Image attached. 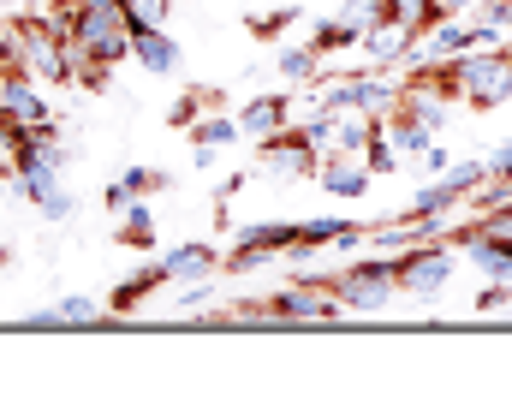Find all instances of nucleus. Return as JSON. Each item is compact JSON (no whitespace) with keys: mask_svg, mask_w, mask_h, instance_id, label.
Instances as JSON below:
<instances>
[{"mask_svg":"<svg viewBox=\"0 0 512 417\" xmlns=\"http://www.w3.org/2000/svg\"><path fill=\"white\" fill-rule=\"evenodd\" d=\"M126 0H72V54H78V90H108L114 72L131 60Z\"/></svg>","mask_w":512,"mask_h":417,"instance_id":"obj_1","label":"nucleus"},{"mask_svg":"<svg viewBox=\"0 0 512 417\" xmlns=\"http://www.w3.org/2000/svg\"><path fill=\"white\" fill-rule=\"evenodd\" d=\"M12 42H18V66L36 72L42 84H78L72 36H66V24H54L48 12H24V18L12 24Z\"/></svg>","mask_w":512,"mask_h":417,"instance_id":"obj_2","label":"nucleus"},{"mask_svg":"<svg viewBox=\"0 0 512 417\" xmlns=\"http://www.w3.org/2000/svg\"><path fill=\"white\" fill-rule=\"evenodd\" d=\"M322 280L340 292L346 316H352V310H358V316H376V310H387L393 298H405V292H399V257H393V251L358 257L346 275H322Z\"/></svg>","mask_w":512,"mask_h":417,"instance_id":"obj_3","label":"nucleus"},{"mask_svg":"<svg viewBox=\"0 0 512 417\" xmlns=\"http://www.w3.org/2000/svg\"><path fill=\"white\" fill-rule=\"evenodd\" d=\"M310 108H328V114H370V120H387L393 108H399V84L376 72V66H364V72H346V78H334V84H322L316 96H310Z\"/></svg>","mask_w":512,"mask_h":417,"instance_id":"obj_4","label":"nucleus"},{"mask_svg":"<svg viewBox=\"0 0 512 417\" xmlns=\"http://www.w3.org/2000/svg\"><path fill=\"white\" fill-rule=\"evenodd\" d=\"M459 251L447 245V239H423V245H405L399 251V292L411 298V304H435L441 292H447V280L459 275Z\"/></svg>","mask_w":512,"mask_h":417,"instance_id":"obj_5","label":"nucleus"},{"mask_svg":"<svg viewBox=\"0 0 512 417\" xmlns=\"http://www.w3.org/2000/svg\"><path fill=\"white\" fill-rule=\"evenodd\" d=\"M328 197H340V203H364L370 197V185H376V167H370V155L364 149H328V155H316V173H310Z\"/></svg>","mask_w":512,"mask_h":417,"instance_id":"obj_6","label":"nucleus"},{"mask_svg":"<svg viewBox=\"0 0 512 417\" xmlns=\"http://www.w3.org/2000/svg\"><path fill=\"white\" fill-rule=\"evenodd\" d=\"M114 322H126V316H114L108 304H96L84 292H66V298H54V304L24 316V328H114Z\"/></svg>","mask_w":512,"mask_h":417,"instance_id":"obj_7","label":"nucleus"},{"mask_svg":"<svg viewBox=\"0 0 512 417\" xmlns=\"http://www.w3.org/2000/svg\"><path fill=\"white\" fill-rule=\"evenodd\" d=\"M36 84H42V78L24 72V66L6 72V84H0V120H6V126H48V120H54Z\"/></svg>","mask_w":512,"mask_h":417,"instance_id":"obj_8","label":"nucleus"},{"mask_svg":"<svg viewBox=\"0 0 512 417\" xmlns=\"http://www.w3.org/2000/svg\"><path fill=\"white\" fill-rule=\"evenodd\" d=\"M161 263H167V280H173V286H191V280H221V275H227V251H221V245H209V239H185V245L161 251Z\"/></svg>","mask_w":512,"mask_h":417,"instance_id":"obj_9","label":"nucleus"},{"mask_svg":"<svg viewBox=\"0 0 512 417\" xmlns=\"http://www.w3.org/2000/svg\"><path fill=\"white\" fill-rule=\"evenodd\" d=\"M292 108H298L292 90H262V96H251V102L239 108L245 143H262V138H274V132H286V126H292Z\"/></svg>","mask_w":512,"mask_h":417,"instance_id":"obj_10","label":"nucleus"},{"mask_svg":"<svg viewBox=\"0 0 512 417\" xmlns=\"http://www.w3.org/2000/svg\"><path fill=\"white\" fill-rule=\"evenodd\" d=\"M161 286H173V280H167V263L155 257V263H143L137 275H126L114 292H108V310H114V316H137V310H143Z\"/></svg>","mask_w":512,"mask_h":417,"instance_id":"obj_11","label":"nucleus"},{"mask_svg":"<svg viewBox=\"0 0 512 417\" xmlns=\"http://www.w3.org/2000/svg\"><path fill=\"white\" fill-rule=\"evenodd\" d=\"M131 60L143 66V72H155V78H173L179 66H185V48L167 36V24L161 30H137L131 36Z\"/></svg>","mask_w":512,"mask_h":417,"instance_id":"obj_12","label":"nucleus"},{"mask_svg":"<svg viewBox=\"0 0 512 417\" xmlns=\"http://www.w3.org/2000/svg\"><path fill=\"white\" fill-rule=\"evenodd\" d=\"M399 108H405L417 126H429V132H447L453 114H459V102L441 96V90H429V84H399Z\"/></svg>","mask_w":512,"mask_h":417,"instance_id":"obj_13","label":"nucleus"},{"mask_svg":"<svg viewBox=\"0 0 512 417\" xmlns=\"http://www.w3.org/2000/svg\"><path fill=\"white\" fill-rule=\"evenodd\" d=\"M167 185H173V173H161V167H126V173H120V179L102 191V203L120 215L126 203H137V197H161Z\"/></svg>","mask_w":512,"mask_h":417,"instance_id":"obj_14","label":"nucleus"},{"mask_svg":"<svg viewBox=\"0 0 512 417\" xmlns=\"http://www.w3.org/2000/svg\"><path fill=\"white\" fill-rule=\"evenodd\" d=\"M322 60H340V54H352V48H364V30L358 24H346L340 12H328V18H316L310 24V36H304Z\"/></svg>","mask_w":512,"mask_h":417,"instance_id":"obj_15","label":"nucleus"},{"mask_svg":"<svg viewBox=\"0 0 512 417\" xmlns=\"http://www.w3.org/2000/svg\"><path fill=\"white\" fill-rule=\"evenodd\" d=\"M215 108H227V90H221V84H191V90L167 108V126H173V132H191V126H197L203 114H215Z\"/></svg>","mask_w":512,"mask_h":417,"instance_id":"obj_16","label":"nucleus"},{"mask_svg":"<svg viewBox=\"0 0 512 417\" xmlns=\"http://www.w3.org/2000/svg\"><path fill=\"white\" fill-rule=\"evenodd\" d=\"M322 66H328V60H322L310 42H286V48L274 54V78H286V84H316Z\"/></svg>","mask_w":512,"mask_h":417,"instance_id":"obj_17","label":"nucleus"},{"mask_svg":"<svg viewBox=\"0 0 512 417\" xmlns=\"http://www.w3.org/2000/svg\"><path fill=\"white\" fill-rule=\"evenodd\" d=\"M114 239H120L126 251H155V239H161V233H155L149 197H137V203H126V209H120V233H114Z\"/></svg>","mask_w":512,"mask_h":417,"instance_id":"obj_18","label":"nucleus"},{"mask_svg":"<svg viewBox=\"0 0 512 417\" xmlns=\"http://www.w3.org/2000/svg\"><path fill=\"white\" fill-rule=\"evenodd\" d=\"M185 138H191V143H215V149H233V143H245V126H239V114L215 108V114H203Z\"/></svg>","mask_w":512,"mask_h":417,"instance_id":"obj_19","label":"nucleus"},{"mask_svg":"<svg viewBox=\"0 0 512 417\" xmlns=\"http://www.w3.org/2000/svg\"><path fill=\"white\" fill-rule=\"evenodd\" d=\"M340 18H346V24H358V30L370 36V30L399 24V0H340Z\"/></svg>","mask_w":512,"mask_h":417,"instance_id":"obj_20","label":"nucleus"},{"mask_svg":"<svg viewBox=\"0 0 512 417\" xmlns=\"http://www.w3.org/2000/svg\"><path fill=\"white\" fill-rule=\"evenodd\" d=\"M346 227H352V221H340V215H316V221H298V245H292V257H310V251L334 245Z\"/></svg>","mask_w":512,"mask_h":417,"instance_id":"obj_21","label":"nucleus"},{"mask_svg":"<svg viewBox=\"0 0 512 417\" xmlns=\"http://www.w3.org/2000/svg\"><path fill=\"white\" fill-rule=\"evenodd\" d=\"M298 18H304L298 6H274V12H245V30H251L256 42H274V36H286V30H292Z\"/></svg>","mask_w":512,"mask_h":417,"instance_id":"obj_22","label":"nucleus"},{"mask_svg":"<svg viewBox=\"0 0 512 417\" xmlns=\"http://www.w3.org/2000/svg\"><path fill=\"white\" fill-rule=\"evenodd\" d=\"M441 18H447V12H441L435 0H399V24H405V30H411L417 42H423V36H429V30L441 24Z\"/></svg>","mask_w":512,"mask_h":417,"instance_id":"obj_23","label":"nucleus"},{"mask_svg":"<svg viewBox=\"0 0 512 417\" xmlns=\"http://www.w3.org/2000/svg\"><path fill=\"white\" fill-rule=\"evenodd\" d=\"M126 12H131L137 30H161L173 18V0H126Z\"/></svg>","mask_w":512,"mask_h":417,"instance_id":"obj_24","label":"nucleus"},{"mask_svg":"<svg viewBox=\"0 0 512 417\" xmlns=\"http://www.w3.org/2000/svg\"><path fill=\"white\" fill-rule=\"evenodd\" d=\"M364 155H370V167H376V179H382V173H399V167H405V155L393 149V138H387V132H376V138L364 143Z\"/></svg>","mask_w":512,"mask_h":417,"instance_id":"obj_25","label":"nucleus"},{"mask_svg":"<svg viewBox=\"0 0 512 417\" xmlns=\"http://www.w3.org/2000/svg\"><path fill=\"white\" fill-rule=\"evenodd\" d=\"M209 304H215V280H191V286H179V298H173L179 316H197V310H209Z\"/></svg>","mask_w":512,"mask_h":417,"instance_id":"obj_26","label":"nucleus"},{"mask_svg":"<svg viewBox=\"0 0 512 417\" xmlns=\"http://www.w3.org/2000/svg\"><path fill=\"white\" fill-rule=\"evenodd\" d=\"M471 310H483V316H495V310H512V280H489V286L471 298Z\"/></svg>","mask_w":512,"mask_h":417,"instance_id":"obj_27","label":"nucleus"},{"mask_svg":"<svg viewBox=\"0 0 512 417\" xmlns=\"http://www.w3.org/2000/svg\"><path fill=\"white\" fill-rule=\"evenodd\" d=\"M72 209H78V197H72V185H60V191H48V197L36 203V215H42V221H66Z\"/></svg>","mask_w":512,"mask_h":417,"instance_id":"obj_28","label":"nucleus"},{"mask_svg":"<svg viewBox=\"0 0 512 417\" xmlns=\"http://www.w3.org/2000/svg\"><path fill=\"white\" fill-rule=\"evenodd\" d=\"M411 167H417L423 179H435V173H447V167H453V149H447V143L435 138L429 149H423V155H417V161H411Z\"/></svg>","mask_w":512,"mask_h":417,"instance_id":"obj_29","label":"nucleus"},{"mask_svg":"<svg viewBox=\"0 0 512 417\" xmlns=\"http://www.w3.org/2000/svg\"><path fill=\"white\" fill-rule=\"evenodd\" d=\"M215 161H221V149H215V143H191V167H197V173H209Z\"/></svg>","mask_w":512,"mask_h":417,"instance_id":"obj_30","label":"nucleus"},{"mask_svg":"<svg viewBox=\"0 0 512 417\" xmlns=\"http://www.w3.org/2000/svg\"><path fill=\"white\" fill-rule=\"evenodd\" d=\"M489 173H501V179H512V143H501V149L489 155Z\"/></svg>","mask_w":512,"mask_h":417,"instance_id":"obj_31","label":"nucleus"},{"mask_svg":"<svg viewBox=\"0 0 512 417\" xmlns=\"http://www.w3.org/2000/svg\"><path fill=\"white\" fill-rule=\"evenodd\" d=\"M435 6H441V12H447V18H465V12H471V6H477V0H435Z\"/></svg>","mask_w":512,"mask_h":417,"instance_id":"obj_32","label":"nucleus"}]
</instances>
